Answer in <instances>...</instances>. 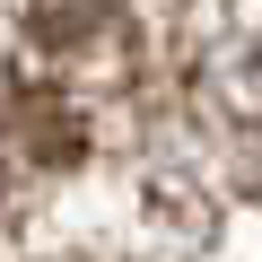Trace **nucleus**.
Here are the masks:
<instances>
[{
  "label": "nucleus",
  "mask_w": 262,
  "mask_h": 262,
  "mask_svg": "<svg viewBox=\"0 0 262 262\" xmlns=\"http://www.w3.org/2000/svg\"><path fill=\"white\" fill-rule=\"evenodd\" d=\"M236 105H245V114L262 122V53H253V70H245V96H236Z\"/></svg>",
  "instance_id": "obj_1"
}]
</instances>
